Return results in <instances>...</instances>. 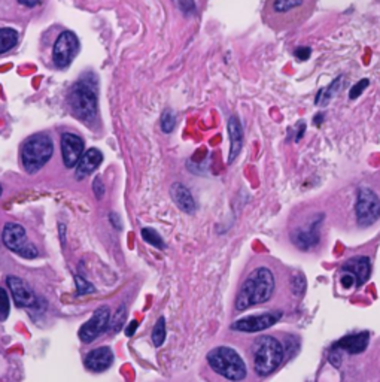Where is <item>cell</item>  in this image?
I'll return each mask as SVG.
<instances>
[{
	"mask_svg": "<svg viewBox=\"0 0 380 382\" xmlns=\"http://www.w3.org/2000/svg\"><path fill=\"white\" fill-rule=\"evenodd\" d=\"M314 8L317 0H266L263 14L274 29H288L308 20Z\"/></svg>",
	"mask_w": 380,
	"mask_h": 382,
	"instance_id": "obj_1",
	"label": "cell"
},
{
	"mask_svg": "<svg viewBox=\"0 0 380 382\" xmlns=\"http://www.w3.org/2000/svg\"><path fill=\"white\" fill-rule=\"evenodd\" d=\"M274 275L270 269L257 267L248 275L236 297V309L245 311L255 305L266 303L274 293Z\"/></svg>",
	"mask_w": 380,
	"mask_h": 382,
	"instance_id": "obj_2",
	"label": "cell"
},
{
	"mask_svg": "<svg viewBox=\"0 0 380 382\" xmlns=\"http://www.w3.org/2000/svg\"><path fill=\"white\" fill-rule=\"evenodd\" d=\"M69 106L73 115L90 121L97 113V86L92 75H86L73 84L69 93Z\"/></svg>",
	"mask_w": 380,
	"mask_h": 382,
	"instance_id": "obj_3",
	"label": "cell"
},
{
	"mask_svg": "<svg viewBox=\"0 0 380 382\" xmlns=\"http://www.w3.org/2000/svg\"><path fill=\"white\" fill-rule=\"evenodd\" d=\"M285 357L283 345L273 336H259L252 343L254 369L259 376H267L281 366Z\"/></svg>",
	"mask_w": 380,
	"mask_h": 382,
	"instance_id": "obj_4",
	"label": "cell"
},
{
	"mask_svg": "<svg viewBox=\"0 0 380 382\" xmlns=\"http://www.w3.org/2000/svg\"><path fill=\"white\" fill-rule=\"evenodd\" d=\"M208 363L215 374L230 381H240L248 374L243 359L230 347H217L209 351Z\"/></svg>",
	"mask_w": 380,
	"mask_h": 382,
	"instance_id": "obj_5",
	"label": "cell"
},
{
	"mask_svg": "<svg viewBox=\"0 0 380 382\" xmlns=\"http://www.w3.org/2000/svg\"><path fill=\"white\" fill-rule=\"evenodd\" d=\"M54 153V144L48 135L27 137L21 148V164L27 173H36L48 163Z\"/></svg>",
	"mask_w": 380,
	"mask_h": 382,
	"instance_id": "obj_6",
	"label": "cell"
},
{
	"mask_svg": "<svg viewBox=\"0 0 380 382\" xmlns=\"http://www.w3.org/2000/svg\"><path fill=\"white\" fill-rule=\"evenodd\" d=\"M357 221L359 226H373L380 218V199L379 195L368 187H361L357 194L355 203Z\"/></svg>",
	"mask_w": 380,
	"mask_h": 382,
	"instance_id": "obj_7",
	"label": "cell"
},
{
	"mask_svg": "<svg viewBox=\"0 0 380 382\" xmlns=\"http://www.w3.org/2000/svg\"><path fill=\"white\" fill-rule=\"evenodd\" d=\"M2 240L8 249L14 251V253L20 254L21 257L34 258L38 256V249L27 240L24 227L20 225H15V222H8V225H5Z\"/></svg>",
	"mask_w": 380,
	"mask_h": 382,
	"instance_id": "obj_8",
	"label": "cell"
},
{
	"mask_svg": "<svg viewBox=\"0 0 380 382\" xmlns=\"http://www.w3.org/2000/svg\"><path fill=\"white\" fill-rule=\"evenodd\" d=\"M79 51V41L75 33L63 32L52 48V61L57 68H68Z\"/></svg>",
	"mask_w": 380,
	"mask_h": 382,
	"instance_id": "obj_9",
	"label": "cell"
},
{
	"mask_svg": "<svg viewBox=\"0 0 380 382\" xmlns=\"http://www.w3.org/2000/svg\"><path fill=\"white\" fill-rule=\"evenodd\" d=\"M282 315H283L282 311H272V312H264L259 315H248L231 324V329L236 332H245V333L263 332L274 325L282 318Z\"/></svg>",
	"mask_w": 380,
	"mask_h": 382,
	"instance_id": "obj_10",
	"label": "cell"
},
{
	"mask_svg": "<svg viewBox=\"0 0 380 382\" xmlns=\"http://www.w3.org/2000/svg\"><path fill=\"white\" fill-rule=\"evenodd\" d=\"M110 320V311L108 306H100L91 318L79 329V339L84 343L96 341L101 333H105Z\"/></svg>",
	"mask_w": 380,
	"mask_h": 382,
	"instance_id": "obj_11",
	"label": "cell"
},
{
	"mask_svg": "<svg viewBox=\"0 0 380 382\" xmlns=\"http://www.w3.org/2000/svg\"><path fill=\"white\" fill-rule=\"evenodd\" d=\"M61 154L63 163L69 169L75 167L81 155L84 154V139L75 133H63L61 136Z\"/></svg>",
	"mask_w": 380,
	"mask_h": 382,
	"instance_id": "obj_12",
	"label": "cell"
},
{
	"mask_svg": "<svg viewBox=\"0 0 380 382\" xmlns=\"http://www.w3.org/2000/svg\"><path fill=\"white\" fill-rule=\"evenodd\" d=\"M6 284L12 293V299L17 306L30 307L36 303V296L33 290L23 281V279L17 276H8Z\"/></svg>",
	"mask_w": 380,
	"mask_h": 382,
	"instance_id": "obj_13",
	"label": "cell"
},
{
	"mask_svg": "<svg viewBox=\"0 0 380 382\" xmlns=\"http://www.w3.org/2000/svg\"><path fill=\"white\" fill-rule=\"evenodd\" d=\"M112 363H114V352L109 347H100L90 351L84 360L86 367L91 372H96V374L108 370L110 366H112Z\"/></svg>",
	"mask_w": 380,
	"mask_h": 382,
	"instance_id": "obj_14",
	"label": "cell"
},
{
	"mask_svg": "<svg viewBox=\"0 0 380 382\" xmlns=\"http://www.w3.org/2000/svg\"><path fill=\"white\" fill-rule=\"evenodd\" d=\"M368 342H370L368 332L348 334V336L341 338L337 342L332 343V351H346L349 354H361L368 347Z\"/></svg>",
	"mask_w": 380,
	"mask_h": 382,
	"instance_id": "obj_15",
	"label": "cell"
},
{
	"mask_svg": "<svg viewBox=\"0 0 380 382\" xmlns=\"http://www.w3.org/2000/svg\"><path fill=\"white\" fill-rule=\"evenodd\" d=\"M343 272H349L354 275L357 279V287L364 285L370 275H372V263H370V258L366 256H358L348 260V262L341 266Z\"/></svg>",
	"mask_w": 380,
	"mask_h": 382,
	"instance_id": "obj_16",
	"label": "cell"
},
{
	"mask_svg": "<svg viewBox=\"0 0 380 382\" xmlns=\"http://www.w3.org/2000/svg\"><path fill=\"white\" fill-rule=\"evenodd\" d=\"M321 221H322V218L318 222L313 221L308 229H297L291 235V239L294 244L304 251H308L317 245L319 242V222Z\"/></svg>",
	"mask_w": 380,
	"mask_h": 382,
	"instance_id": "obj_17",
	"label": "cell"
},
{
	"mask_svg": "<svg viewBox=\"0 0 380 382\" xmlns=\"http://www.w3.org/2000/svg\"><path fill=\"white\" fill-rule=\"evenodd\" d=\"M228 135H230V154L228 163H233L243 148V128L237 117H230L228 120Z\"/></svg>",
	"mask_w": 380,
	"mask_h": 382,
	"instance_id": "obj_18",
	"label": "cell"
},
{
	"mask_svg": "<svg viewBox=\"0 0 380 382\" xmlns=\"http://www.w3.org/2000/svg\"><path fill=\"white\" fill-rule=\"evenodd\" d=\"M101 162H103V154H101L97 148H90V150L82 154L79 158L77 167V178H87L88 175L96 172Z\"/></svg>",
	"mask_w": 380,
	"mask_h": 382,
	"instance_id": "obj_19",
	"label": "cell"
},
{
	"mask_svg": "<svg viewBox=\"0 0 380 382\" xmlns=\"http://www.w3.org/2000/svg\"><path fill=\"white\" fill-rule=\"evenodd\" d=\"M170 195L176 207H178L181 211H183L185 213L196 212V208H197L196 200H194L190 189L185 187L183 184L181 182L173 184L170 189Z\"/></svg>",
	"mask_w": 380,
	"mask_h": 382,
	"instance_id": "obj_20",
	"label": "cell"
},
{
	"mask_svg": "<svg viewBox=\"0 0 380 382\" xmlns=\"http://www.w3.org/2000/svg\"><path fill=\"white\" fill-rule=\"evenodd\" d=\"M18 42V33L9 27L0 29V54H5L9 50H12Z\"/></svg>",
	"mask_w": 380,
	"mask_h": 382,
	"instance_id": "obj_21",
	"label": "cell"
},
{
	"mask_svg": "<svg viewBox=\"0 0 380 382\" xmlns=\"http://www.w3.org/2000/svg\"><path fill=\"white\" fill-rule=\"evenodd\" d=\"M340 82V79L334 81L330 86V88H322L319 93H318V96L317 99H314V105H318V106H326L328 102L332 99V96H334V93L339 90V86L337 84Z\"/></svg>",
	"mask_w": 380,
	"mask_h": 382,
	"instance_id": "obj_22",
	"label": "cell"
},
{
	"mask_svg": "<svg viewBox=\"0 0 380 382\" xmlns=\"http://www.w3.org/2000/svg\"><path fill=\"white\" fill-rule=\"evenodd\" d=\"M142 238L145 242H148V244L159 248V249H164L166 248V244L163 238L157 233L154 229H150V227H145L142 229Z\"/></svg>",
	"mask_w": 380,
	"mask_h": 382,
	"instance_id": "obj_23",
	"label": "cell"
},
{
	"mask_svg": "<svg viewBox=\"0 0 380 382\" xmlns=\"http://www.w3.org/2000/svg\"><path fill=\"white\" fill-rule=\"evenodd\" d=\"M164 341H166V320H164V316H161V318H159V321H157V324L154 325L152 342L155 347L159 348L164 343Z\"/></svg>",
	"mask_w": 380,
	"mask_h": 382,
	"instance_id": "obj_24",
	"label": "cell"
},
{
	"mask_svg": "<svg viewBox=\"0 0 380 382\" xmlns=\"http://www.w3.org/2000/svg\"><path fill=\"white\" fill-rule=\"evenodd\" d=\"M176 126V114L170 109H166L161 115V130L164 133H170Z\"/></svg>",
	"mask_w": 380,
	"mask_h": 382,
	"instance_id": "obj_25",
	"label": "cell"
},
{
	"mask_svg": "<svg viewBox=\"0 0 380 382\" xmlns=\"http://www.w3.org/2000/svg\"><path fill=\"white\" fill-rule=\"evenodd\" d=\"M11 309V303H9V297L3 288H0V321H5Z\"/></svg>",
	"mask_w": 380,
	"mask_h": 382,
	"instance_id": "obj_26",
	"label": "cell"
},
{
	"mask_svg": "<svg viewBox=\"0 0 380 382\" xmlns=\"http://www.w3.org/2000/svg\"><path fill=\"white\" fill-rule=\"evenodd\" d=\"M126 316H127V312H126V306L121 305L118 307V311L114 316V321H112V330L114 332H119L123 329V324L126 321Z\"/></svg>",
	"mask_w": 380,
	"mask_h": 382,
	"instance_id": "obj_27",
	"label": "cell"
},
{
	"mask_svg": "<svg viewBox=\"0 0 380 382\" xmlns=\"http://www.w3.org/2000/svg\"><path fill=\"white\" fill-rule=\"evenodd\" d=\"M75 283L78 288V294H90L94 292V287H92L90 283H87L86 279H82L81 276H75Z\"/></svg>",
	"mask_w": 380,
	"mask_h": 382,
	"instance_id": "obj_28",
	"label": "cell"
},
{
	"mask_svg": "<svg viewBox=\"0 0 380 382\" xmlns=\"http://www.w3.org/2000/svg\"><path fill=\"white\" fill-rule=\"evenodd\" d=\"M367 86H368V79H361V81L357 84V86L352 87V90L349 91V97H350L352 100L358 99V97L361 96V93H363V91L367 88Z\"/></svg>",
	"mask_w": 380,
	"mask_h": 382,
	"instance_id": "obj_29",
	"label": "cell"
},
{
	"mask_svg": "<svg viewBox=\"0 0 380 382\" xmlns=\"http://www.w3.org/2000/svg\"><path fill=\"white\" fill-rule=\"evenodd\" d=\"M340 284H341L343 288H346V290H349V288L357 287V279H355L354 275H350L349 272H343V270H341Z\"/></svg>",
	"mask_w": 380,
	"mask_h": 382,
	"instance_id": "obj_30",
	"label": "cell"
},
{
	"mask_svg": "<svg viewBox=\"0 0 380 382\" xmlns=\"http://www.w3.org/2000/svg\"><path fill=\"white\" fill-rule=\"evenodd\" d=\"M292 290L297 296H301L306 290V279L301 275H297L292 278Z\"/></svg>",
	"mask_w": 380,
	"mask_h": 382,
	"instance_id": "obj_31",
	"label": "cell"
},
{
	"mask_svg": "<svg viewBox=\"0 0 380 382\" xmlns=\"http://www.w3.org/2000/svg\"><path fill=\"white\" fill-rule=\"evenodd\" d=\"M92 190H94V193L97 194V199H101V198H103L105 189H103V184H101V181H100L99 178L94 181V184H92Z\"/></svg>",
	"mask_w": 380,
	"mask_h": 382,
	"instance_id": "obj_32",
	"label": "cell"
},
{
	"mask_svg": "<svg viewBox=\"0 0 380 382\" xmlns=\"http://www.w3.org/2000/svg\"><path fill=\"white\" fill-rule=\"evenodd\" d=\"M295 55L299 60H308L310 57V48H299L295 51Z\"/></svg>",
	"mask_w": 380,
	"mask_h": 382,
	"instance_id": "obj_33",
	"label": "cell"
},
{
	"mask_svg": "<svg viewBox=\"0 0 380 382\" xmlns=\"http://www.w3.org/2000/svg\"><path fill=\"white\" fill-rule=\"evenodd\" d=\"M137 327H139V323H137L136 320H134V321H132V323H130V324H128V327L126 329V334H127V336H128V338H132Z\"/></svg>",
	"mask_w": 380,
	"mask_h": 382,
	"instance_id": "obj_34",
	"label": "cell"
},
{
	"mask_svg": "<svg viewBox=\"0 0 380 382\" xmlns=\"http://www.w3.org/2000/svg\"><path fill=\"white\" fill-rule=\"evenodd\" d=\"M18 2H20V3L24 5V6L33 8V6H36V5H39V3H41V0H18Z\"/></svg>",
	"mask_w": 380,
	"mask_h": 382,
	"instance_id": "obj_35",
	"label": "cell"
},
{
	"mask_svg": "<svg viewBox=\"0 0 380 382\" xmlns=\"http://www.w3.org/2000/svg\"><path fill=\"white\" fill-rule=\"evenodd\" d=\"M117 217H118V216H115V213H112V216H110V221H112V225L115 226L117 230H121V225H119V222H117Z\"/></svg>",
	"mask_w": 380,
	"mask_h": 382,
	"instance_id": "obj_36",
	"label": "cell"
},
{
	"mask_svg": "<svg viewBox=\"0 0 380 382\" xmlns=\"http://www.w3.org/2000/svg\"><path fill=\"white\" fill-rule=\"evenodd\" d=\"M322 118H323V115H322V114H318L317 117H314V118H313V123H314V126H321V123H322Z\"/></svg>",
	"mask_w": 380,
	"mask_h": 382,
	"instance_id": "obj_37",
	"label": "cell"
},
{
	"mask_svg": "<svg viewBox=\"0 0 380 382\" xmlns=\"http://www.w3.org/2000/svg\"><path fill=\"white\" fill-rule=\"evenodd\" d=\"M2 191H3V190H2V187H0V195H2Z\"/></svg>",
	"mask_w": 380,
	"mask_h": 382,
	"instance_id": "obj_38",
	"label": "cell"
}]
</instances>
